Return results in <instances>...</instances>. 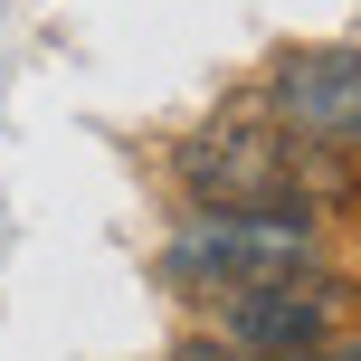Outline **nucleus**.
<instances>
[{"label":"nucleus","instance_id":"1","mask_svg":"<svg viewBox=\"0 0 361 361\" xmlns=\"http://www.w3.org/2000/svg\"><path fill=\"white\" fill-rule=\"evenodd\" d=\"M171 171L200 209H228V219H267V209H295V143L276 133V114L257 95L219 105L209 124H190L171 143Z\"/></svg>","mask_w":361,"mask_h":361},{"label":"nucleus","instance_id":"2","mask_svg":"<svg viewBox=\"0 0 361 361\" xmlns=\"http://www.w3.org/2000/svg\"><path fill=\"white\" fill-rule=\"evenodd\" d=\"M295 267H324L314 257V219L295 209H267V219H228V209H200L190 228L171 238V286L200 295V305H219V295L238 286H267V276H295Z\"/></svg>","mask_w":361,"mask_h":361},{"label":"nucleus","instance_id":"3","mask_svg":"<svg viewBox=\"0 0 361 361\" xmlns=\"http://www.w3.org/2000/svg\"><path fill=\"white\" fill-rule=\"evenodd\" d=\"M361 324V295L324 267H295V276H267V286H238L209 305V333H228L247 361H295L314 343H343Z\"/></svg>","mask_w":361,"mask_h":361},{"label":"nucleus","instance_id":"4","mask_svg":"<svg viewBox=\"0 0 361 361\" xmlns=\"http://www.w3.org/2000/svg\"><path fill=\"white\" fill-rule=\"evenodd\" d=\"M257 105L276 114L286 143H361V48L343 38H314V48H286L267 67V95Z\"/></svg>","mask_w":361,"mask_h":361},{"label":"nucleus","instance_id":"5","mask_svg":"<svg viewBox=\"0 0 361 361\" xmlns=\"http://www.w3.org/2000/svg\"><path fill=\"white\" fill-rule=\"evenodd\" d=\"M162 361H247V352H238L228 333H180V343H171Z\"/></svg>","mask_w":361,"mask_h":361},{"label":"nucleus","instance_id":"6","mask_svg":"<svg viewBox=\"0 0 361 361\" xmlns=\"http://www.w3.org/2000/svg\"><path fill=\"white\" fill-rule=\"evenodd\" d=\"M295 361H361V333H343V343H314V352H295Z\"/></svg>","mask_w":361,"mask_h":361}]
</instances>
